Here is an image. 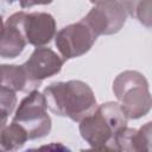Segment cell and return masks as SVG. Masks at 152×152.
<instances>
[{
  "mask_svg": "<svg viewBox=\"0 0 152 152\" xmlns=\"http://www.w3.org/2000/svg\"><path fill=\"white\" fill-rule=\"evenodd\" d=\"M43 94L48 108L53 114L76 122L91 114L97 106L93 89L80 80L53 82L44 89Z\"/></svg>",
  "mask_w": 152,
  "mask_h": 152,
  "instance_id": "1",
  "label": "cell"
},
{
  "mask_svg": "<svg viewBox=\"0 0 152 152\" xmlns=\"http://www.w3.org/2000/svg\"><path fill=\"white\" fill-rule=\"evenodd\" d=\"M127 116L118 102H106L96 106L94 112L80 121V133L83 140L95 150L115 151L114 137L119 129L127 126Z\"/></svg>",
  "mask_w": 152,
  "mask_h": 152,
  "instance_id": "2",
  "label": "cell"
},
{
  "mask_svg": "<svg viewBox=\"0 0 152 152\" xmlns=\"http://www.w3.org/2000/svg\"><path fill=\"white\" fill-rule=\"evenodd\" d=\"M113 93L127 119H140L151 109L148 82L139 71L120 72L113 81Z\"/></svg>",
  "mask_w": 152,
  "mask_h": 152,
  "instance_id": "3",
  "label": "cell"
},
{
  "mask_svg": "<svg viewBox=\"0 0 152 152\" xmlns=\"http://www.w3.org/2000/svg\"><path fill=\"white\" fill-rule=\"evenodd\" d=\"M46 109L44 94L33 89L21 100L12 121L26 131L28 139L46 137L51 131V118Z\"/></svg>",
  "mask_w": 152,
  "mask_h": 152,
  "instance_id": "4",
  "label": "cell"
},
{
  "mask_svg": "<svg viewBox=\"0 0 152 152\" xmlns=\"http://www.w3.org/2000/svg\"><path fill=\"white\" fill-rule=\"evenodd\" d=\"M96 39L94 31L81 19L61 28L55 36V44L62 59L68 61L87 53Z\"/></svg>",
  "mask_w": 152,
  "mask_h": 152,
  "instance_id": "5",
  "label": "cell"
},
{
  "mask_svg": "<svg viewBox=\"0 0 152 152\" xmlns=\"http://www.w3.org/2000/svg\"><path fill=\"white\" fill-rule=\"evenodd\" d=\"M127 15L119 0H106L95 4L82 20L99 37L118 33L124 27Z\"/></svg>",
  "mask_w": 152,
  "mask_h": 152,
  "instance_id": "6",
  "label": "cell"
},
{
  "mask_svg": "<svg viewBox=\"0 0 152 152\" xmlns=\"http://www.w3.org/2000/svg\"><path fill=\"white\" fill-rule=\"evenodd\" d=\"M63 63L64 61L50 48H36L30 58L21 64L28 81L30 91L39 87L45 78L57 75L62 70Z\"/></svg>",
  "mask_w": 152,
  "mask_h": 152,
  "instance_id": "7",
  "label": "cell"
},
{
  "mask_svg": "<svg viewBox=\"0 0 152 152\" xmlns=\"http://www.w3.org/2000/svg\"><path fill=\"white\" fill-rule=\"evenodd\" d=\"M15 18L26 39V43L39 48L49 44L56 36V20L46 12H31L23 11L15 12Z\"/></svg>",
  "mask_w": 152,
  "mask_h": 152,
  "instance_id": "8",
  "label": "cell"
},
{
  "mask_svg": "<svg viewBox=\"0 0 152 152\" xmlns=\"http://www.w3.org/2000/svg\"><path fill=\"white\" fill-rule=\"evenodd\" d=\"M151 121L146 122L139 129L125 126L121 129H119L114 137V148L115 151L126 152H148L151 151Z\"/></svg>",
  "mask_w": 152,
  "mask_h": 152,
  "instance_id": "9",
  "label": "cell"
},
{
  "mask_svg": "<svg viewBox=\"0 0 152 152\" xmlns=\"http://www.w3.org/2000/svg\"><path fill=\"white\" fill-rule=\"evenodd\" d=\"M26 44V39L13 13L7 18L4 32L0 37V57L15 58L24 51Z\"/></svg>",
  "mask_w": 152,
  "mask_h": 152,
  "instance_id": "10",
  "label": "cell"
},
{
  "mask_svg": "<svg viewBox=\"0 0 152 152\" xmlns=\"http://www.w3.org/2000/svg\"><path fill=\"white\" fill-rule=\"evenodd\" d=\"M0 84L11 88L14 91H30L28 81L21 65L1 64Z\"/></svg>",
  "mask_w": 152,
  "mask_h": 152,
  "instance_id": "11",
  "label": "cell"
},
{
  "mask_svg": "<svg viewBox=\"0 0 152 152\" xmlns=\"http://www.w3.org/2000/svg\"><path fill=\"white\" fill-rule=\"evenodd\" d=\"M27 140L26 131L17 122L12 121L0 129V151H18Z\"/></svg>",
  "mask_w": 152,
  "mask_h": 152,
  "instance_id": "12",
  "label": "cell"
},
{
  "mask_svg": "<svg viewBox=\"0 0 152 152\" xmlns=\"http://www.w3.org/2000/svg\"><path fill=\"white\" fill-rule=\"evenodd\" d=\"M127 14L137 18L146 27H151V0H119Z\"/></svg>",
  "mask_w": 152,
  "mask_h": 152,
  "instance_id": "13",
  "label": "cell"
},
{
  "mask_svg": "<svg viewBox=\"0 0 152 152\" xmlns=\"http://www.w3.org/2000/svg\"><path fill=\"white\" fill-rule=\"evenodd\" d=\"M17 95L15 91L8 87L0 84V109L5 110L8 115L13 113L17 106Z\"/></svg>",
  "mask_w": 152,
  "mask_h": 152,
  "instance_id": "14",
  "label": "cell"
},
{
  "mask_svg": "<svg viewBox=\"0 0 152 152\" xmlns=\"http://www.w3.org/2000/svg\"><path fill=\"white\" fill-rule=\"evenodd\" d=\"M53 0H19V5L21 8H30L36 5H49Z\"/></svg>",
  "mask_w": 152,
  "mask_h": 152,
  "instance_id": "15",
  "label": "cell"
},
{
  "mask_svg": "<svg viewBox=\"0 0 152 152\" xmlns=\"http://www.w3.org/2000/svg\"><path fill=\"white\" fill-rule=\"evenodd\" d=\"M7 119H8V114L5 110L0 109V129L7 124Z\"/></svg>",
  "mask_w": 152,
  "mask_h": 152,
  "instance_id": "16",
  "label": "cell"
},
{
  "mask_svg": "<svg viewBox=\"0 0 152 152\" xmlns=\"http://www.w3.org/2000/svg\"><path fill=\"white\" fill-rule=\"evenodd\" d=\"M4 28H5V23H4V20H2V18L0 17V37H1V34H2V32H4Z\"/></svg>",
  "mask_w": 152,
  "mask_h": 152,
  "instance_id": "17",
  "label": "cell"
},
{
  "mask_svg": "<svg viewBox=\"0 0 152 152\" xmlns=\"http://www.w3.org/2000/svg\"><path fill=\"white\" fill-rule=\"evenodd\" d=\"M90 2L93 4H99V2H102V1H106V0H89Z\"/></svg>",
  "mask_w": 152,
  "mask_h": 152,
  "instance_id": "18",
  "label": "cell"
}]
</instances>
